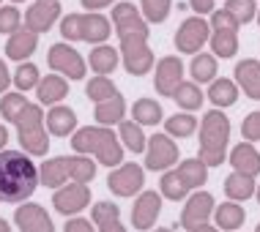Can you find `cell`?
Masks as SVG:
<instances>
[{
	"instance_id": "6da1fadb",
	"label": "cell",
	"mask_w": 260,
	"mask_h": 232,
	"mask_svg": "<svg viewBox=\"0 0 260 232\" xmlns=\"http://www.w3.org/2000/svg\"><path fill=\"white\" fill-rule=\"evenodd\" d=\"M112 25L121 41V63L132 76H145L153 68V52L148 47V22L135 3L112 6Z\"/></svg>"
},
{
	"instance_id": "7a4b0ae2",
	"label": "cell",
	"mask_w": 260,
	"mask_h": 232,
	"mask_svg": "<svg viewBox=\"0 0 260 232\" xmlns=\"http://www.w3.org/2000/svg\"><path fill=\"white\" fill-rule=\"evenodd\" d=\"M39 188V167L22 150H0V202L22 205Z\"/></svg>"
},
{
	"instance_id": "3957f363",
	"label": "cell",
	"mask_w": 260,
	"mask_h": 232,
	"mask_svg": "<svg viewBox=\"0 0 260 232\" xmlns=\"http://www.w3.org/2000/svg\"><path fill=\"white\" fill-rule=\"evenodd\" d=\"M72 147L77 156H93L102 167L123 164V145L118 134L107 126H82L72 134Z\"/></svg>"
},
{
	"instance_id": "277c9868",
	"label": "cell",
	"mask_w": 260,
	"mask_h": 232,
	"mask_svg": "<svg viewBox=\"0 0 260 232\" xmlns=\"http://www.w3.org/2000/svg\"><path fill=\"white\" fill-rule=\"evenodd\" d=\"M96 178V161L90 156H55L39 164V183L60 188L63 183H90Z\"/></svg>"
},
{
	"instance_id": "5b68a950",
	"label": "cell",
	"mask_w": 260,
	"mask_h": 232,
	"mask_svg": "<svg viewBox=\"0 0 260 232\" xmlns=\"http://www.w3.org/2000/svg\"><path fill=\"white\" fill-rule=\"evenodd\" d=\"M200 126V153L198 159L208 167H222L228 159V145H230V118L222 109H208L203 115Z\"/></svg>"
},
{
	"instance_id": "8992f818",
	"label": "cell",
	"mask_w": 260,
	"mask_h": 232,
	"mask_svg": "<svg viewBox=\"0 0 260 232\" xmlns=\"http://www.w3.org/2000/svg\"><path fill=\"white\" fill-rule=\"evenodd\" d=\"M60 36L69 41H88V44H104L112 36V22L104 14H66L60 19Z\"/></svg>"
},
{
	"instance_id": "52a82bcc",
	"label": "cell",
	"mask_w": 260,
	"mask_h": 232,
	"mask_svg": "<svg viewBox=\"0 0 260 232\" xmlns=\"http://www.w3.org/2000/svg\"><path fill=\"white\" fill-rule=\"evenodd\" d=\"M14 126H17V137H19V145H22V153H27V156H47V150H50V137H47L41 104L30 101Z\"/></svg>"
},
{
	"instance_id": "ba28073f",
	"label": "cell",
	"mask_w": 260,
	"mask_h": 232,
	"mask_svg": "<svg viewBox=\"0 0 260 232\" xmlns=\"http://www.w3.org/2000/svg\"><path fill=\"white\" fill-rule=\"evenodd\" d=\"M211 55L214 58H222V60H228V58H236V52H238V25L233 17H230L224 9L219 11H211Z\"/></svg>"
},
{
	"instance_id": "9c48e42d",
	"label": "cell",
	"mask_w": 260,
	"mask_h": 232,
	"mask_svg": "<svg viewBox=\"0 0 260 232\" xmlns=\"http://www.w3.org/2000/svg\"><path fill=\"white\" fill-rule=\"evenodd\" d=\"M47 63H50V68L55 74H60L63 80H82L88 71V63L82 58L80 52H77L74 47H69L66 41H58V44L50 47V52H47Z\"/></svg>"
},
{
	"instance_id": "30bf717a",
	"label": "cell",
	"mask_w": 260,
	"mask_h": 232,
	"mask_svg": "<svg viewBox=\"0 0 260 232\" xmlns=\"http://www.w3.org/2000/svg\"><path fill=\"white\" fill-rule=\"evenodd\" d=\"M211 38V25L203 17H189L175 30V49L181 55H198L203 52V44Z\"/></svg>"
},
{
	"instance_id": "8fae6325",
	"label": "cell",
	"mask_w": 260,
	"mask_h": 232,
	"mask_svg": "<svg viewBox=\"0 0 260 232\" xmlns=\"http://www.w3.org/2000/svg\"><path fill=\"white\" fill-rule=\"evenodd\" d=\"M143 153H145L143 170H151V172H167L175 161H178V145H175L173 137H167V134H153L148 142H145Z\"/></svg>"
},
{
	"instance_id": "7c38bea8",
	"label": "cell",
	"mask_w": 260,
	"mask_h": 232,
	"mask_svg": "<svg viewBox=\"0 0 260 232\" xmlns=\"http://www.w3.org/2000/svg\"><path fill=\"white\" fill-rule=\"evenodd\" d=\"M143 186H145V170L140 164H135V161L115 167L107 175V188L115 197H135L143 191Z\"/></svg>"
},
{
	"instance_id": "4fadbf2b",
	"label": "cell",
	"mask_w": 260,
	"mask_h": 232,
	"mask_svg": "<svg viewBox=\"0 0 260 232\" xmlns=\"http://www.w3.org/2000/svg\"><path fill=\"white\" fill-rule=\"evenodd\" d=\"M90 205V188L88 183H63L60 188H55L52 194V208L69 216H77L80 210H85Z\"/></svg>"
},
{
	"instance_id": "5bb4252c",
	"label": "cell",
	"mask_w": 260,
	"mask_h": 232,
	"mask_svg": "<svg viewBox=\"0 0 260 232\" xmlns=\"http://www.w3.org/2000/svg\"><path fill=\"white\" fill-rule=\"evenodd\" d=\"M214 208H216V200L211 191H192L184 210H181V227L186 232H192L194 227L208 224V219L214 216Z\"/></svg>"
},
{
	"instance_id": "9a60e30c",
	"label": "cell",
	"mask_w": 260,
	"mask_h": 232,
	"mask_svg": "<svg viewBox=\"0 0 260 232\" xmlns=\"http://www.w3.org/2000/svg\"><path fill=\"white\" fill-rule=\"evenodd\" d=\"M60 14H63V9L58 0H36L25 11V30L36 33V36L39 33H47L60 19Z\"/></svg>"
},
{
	"instance_id": "2e32d148",
	"label": "cell",
	"mask_w": 260,
	"mask_h": 232,
	"mask_svg": "<svg viewBox=\"0 0 260 232\" xmlns=\"http://www.w3.org/2000/svg\"><path fill=\"white\" fill-rule=\"evenodd\" d=\"M184 82V63L181 58H175V55H167V58H161L156 63V74H153V88H156L159 96L165 98H173L175 88Z\"/></svg>"
},
{
	"instance_id": "e0dca14e",
	"label": "cell",
	"mask_w": 260,
	"mask_h": 232,
	"mask_svg": "<svg viewBox=\"0 0 260 232\" xmlns=\"http://www.w3.org/2000/svg\"><path fill=\"white\" fill-rule=\"evenodd\" d=\"M161 213V194L159 191H140L135 200V208H132V227L140 232L153 229Z\"/></svg>"
},
{
	"instance_id": "ac0fdd59",
	"label": "cell",
	"mask_w": 260,
	"mask_h": 232,
	"mask_svg": "<svg viewBox=\"0 0 260 232\" xmlns=\"http://www.w3.org/2000/svg\"><path fill=\"white\" fill-rule=\"evenodd\" d=\"M14 224L19 232H55V224L39 202H22L14 210Z\"/></svg>"
},
{
	"instance_id": "d6986e66",
	"label": "cell",
	"mask_w": 260,
	"mask_h": 232,
	"mask_svg": "<svg viewBox=\"0 0 260 232\" xmlns=\"http://www.w3.org/2000/svg\"><path fill=\"white\" fill-rule=\"evenodd\" d=\"M233 80H236L238 90H244V96H249L252 101H260V60L257 58L238 60Z\"/></svg>"
},
{
	"instance_id": "ffe728a7",
	"label": "cell",
	"mask_w": 260,
	"mask_h": 232,
	"mask_svg": "<svg viewBox=\"0 0 260 232\" xmlns=\"http://www.w3.org/2000/svg\"><path fill=\"white\" fill-rule=\"evenodd\" d=\"M44 126L52 137H72L77 131V112L72 107L55 104V107H50V112H47Z\"/></svg>"
},
{
	"instance_id": "44dd1931",
	"label": "cell",
	"mask_w": 260,
	"mask_h": 232,
	"mask_svg": "<svg viewBox=\"0 0 260 232\" xmlns=\"http://www.w3.org/2000/svg\"><path fill=\"white\" fill-rule=\"evenodd\" d=\"M69 96V80H63L60 74H47L39 80L36 85V98L41 107H55Z\"/></svg>"
},
{
	"instance_id": "7402d4cb",
	"label": "cell",
	"mask_w": 260,
	"mask_h": 232,
	"mask_svg": "<svg viewBox=\"0 0 260 232\" xmlns=\"http://www.w3.org/2000/svg\"><path fill=\"white\" fill-rule=\"evenodd\" d=\"M39 49V36L25 27H19L17 33H11L9 41H6V58L9 60H17V63H25L27 58H33V52Z\"/></svg>"
},
{
	"instance_id": "603a6c76",
	"label": "cell",
	"mask_w": 260,
	"mask_h": 232,
	"mask_svg": "<svg viewBox=\"0 0 260 232\" xmlns=\"http://www.w3.org/2000/svg\"><path fill=\"white\" fill-rule=\"evenodd\" d=\"M230 167H233V172L257 178V175H260V150L252 142L236 145L233 150H230Z\"/></svg>"
},
{
	"instance_id": "cb8c5ba5",
	"label": "cell",
	"mask_w": 260,
	"mask_h": 232,
	"mask_svg": "<svg viewBox=\"0 0 260 232\" xmlns=\"http://www.w3.org/2000/svg\"><path fill=\"white\" fill-rule=\"evenodd\" d=\"M90 219H93L96 232H126V227L121 224V208L115 202H96L93 210H90Z\"/></svg>"
},
{
	"instance_id": "d4e9b609",
	"label": "cell",
	"mask_w": 260,
	"mask_h": 232,
	"mask_svg": "<svg viewBox=\"0 0 260 232\" xmlns=\"http://www.w3.org/2000/svg\"><path fill=\"white\" fill-rule=\"evenodd\" d=\"M175 175L181 178V183L186 186V191H200L208 180V167L203 164L200 159H184L178 167H175Z\"/></svg>"
},
{
	"instance_id": "484cf974",
	"label": "cell",
	"mask_w": 260,
	"mask_h": 232,
	"mask_svg": "<svg viewBox=\"0 0 260 232\" xmlns=\"http://www.w3.org/2000/svg\"><path fill=\"white\" fill-rule=\"evenodd\" d=\"M247 221V210H244L238 202H222V205L214 208V224L216 229H224V232H236L244 227Z\"/></svg>"
},
{
	"instance_id": "4316f807",
	"label": "cell",
	"mask_w": 260,
	"mask_h": 232,
	"mask_svg": "<svg viewBox=\"0 0 260 232\" xmlns=\"http://www.w3.org/2000/svg\"><path fill=\"white\" fill-rule=\"evenodd\" d=\"M93 121H96V126H107V129L112 123L126 121V101H123V96L118 93V96L107 98V101H99V104H96V109H93Z\"/></svg>"
},
{
	"instance_id": "83f0119b",
	"label": "cell",
	"mask_w": 260,
	"mask_h": 232,
	"mask_svg": "<svg viewBox=\"0 0 260 232\" xmlns=\"http://www.w3.org/2000/svg\"><path fill=\"white\" fill-rule=\"evenodd\" d=\"M208 101L214 104V109H228L233 107V104L238 101V85L233 80H228V76H216L214 82H211L208 88Z\"/></svg>"
},
{
	"instance_id": "f1b7e54d",
	"label": "cell",
	"mask_w": 260,
	"mask_h": 232,
	"mask_svg": "<svg viewBox=\"0 0 260 232\" xmlns=\"http://www.w3.org/2000/svg\"><path fill=\"white\" fill-rule=\"evenodd\" d=\"M90 68L96 71V76H107L118 68V63H121V55H118V49H112L110 44H99L90 49Z\"/></svg>"
},
{
	"instance_id": "f546056e",
	"label": "cell",
	"mask_w": 260,
	"mask_h": 232,
	"mask_svg": "<svg viewBox=\"0 0 260 232\" xmlns=\"http://www.w3.org/2000/svg\"><path fill=\"white\" fill-rule=\"evenodd\" d=\"M255 178L249 175H241V172H230L224 178V194L230 197V202H247L249 197H255Z\"/></svg>"
},
{
	"instance_id": "4dcf8cb0",
	"label": "cell",
	"mask_w": 260,
	"mask_h": 232,
	"mask_svg": "<svg viewBox=\"0 0 260 232\" xmlns=\"http://www.w3.org/2000/svg\"><path fill=\"white\" fill-rule=\"evenodd\" d=\"M216 68H219V63L211 52H198L189 63V74H192V80L203 85V82H214L216 80Z\"/></svg>"
},
{
	"instance_id": "1f68e13d",
	"label": "cell",
	"mask_w": 260,
	"mask_h": 232,
	"mask_svg": "<svg viewBox=\"0 0 260 232\" xmlns=\"http://www.w3.org/2000/svg\"><path fill=\"white\" fill-rule=\"evenodd\" d=\"M121 131H118V139H121L123 150H132V153H143L145 150V142H148V137H145L143 126L135 123V121H121Z\"/></svg>"
},
{
	"instance_id": "d6a6232c",
	"label": "cell",
	"mask_w": 260,
	"mask_h": 232,
	"mask_svg": "<svg viewBox=\"0 0 260 232\" xmlns=\"http://www.w3.org/2000/svg\"><path fill=\"white\" fill-rule=\"evenodd\" d=\"M175 104H178L184 112H194V109H200L203 107V90L198 82H192V80H184L178 88H175Z\"/></svg>"
},
{
	"instance_id": "836d02e7",
	"label": "cell",
	"mask_w": 260,
	"mask_h": 232,
	"mask_svg": "<svg viewBox=\"0 0 260 232\" xmlns=\"http://www.w3.org/2000/svg\"><path fill=\"white\" fill-rule=\"evenodd\" d=\"M161 118H165L161 104L153 101V98H140L132 107V121L140 126H156V123H161Z\"/></svg>"
},
{
	"instance_id": "e575fe53",
	"label": "cell",
	"mask_w": 260,
	"mask_h": 232,
	"mask_svg": "<svg viewBox=\"0 0 260 232\" xmlns=\"http://www.w3.org/2000/svg\"><path fill=\"white\" fill-rule=\"evenodd\" d=\"M165 129H167V137L186 139V137H192L194 131H198V121H194L192 112H175V115L167 118Z\"/></svg>"
},
{
	"instance_id": "d590c367",
	"label": "cell",
	"mask_w": 260,
	"mask_h": 232,
	"mask_svg": "<svg viewBox=\"0 0 260 232\" xmlns=\"http://www.w3.org/2000/svg\"><path fill=\"white\" fill-rule=\"evenodd\" d=\"M39 80H41V71H39L36 63H30V60L19 63L17 71L11 74V85H17L19 93H27V90H33V88L39 85Z\"/></svg>"
},
{
	"instance_id": "8d00e7d4",
	"label": "cell",
	"mask_w": 260,
	"mask_h": 232,
	"mask_svg": "<svg viewBox=\"0 0 260 232\" xmlns=\"http://www.w3.org/2000/svg\"><path fill=\"white\" fill-rule=\"evenodd\" d=\"M173 0H140V14L148 25H161L170 17Z\"/></svg>"
},
{
	"instance_id": "74e56055",
	"label": "cell",
	"mask_w": 260,
	"mask_h": 232,
	"mask_svg": "<svg viewBox=\"0 0 260 232\" xmlns=\"http://www.w3.org/2000/svg\"><path fill=\"white\" fill-rule=\"evenodd\" d=\"M27 98L25 93H3V98H0V115H3V121H9V123H17V118L22 115V109L27 107Z\"/></svg>"
},
{
	"instance_id": "f35d334b",
	"label": "cell",
	"mask_w": 260,
	"mask_h": 232,
	"mask_svg": "<svg viewBox=\"0 0 260 232\" xmlns=\"http://www.w3.org/2000/svg\"><path fill=\"white\" fill-rule=\"evenodd\" d=\"M159 188H161V200H173V202H178V200H184V197L189 194L186 191V186L181 183V178L175 175V170H167V172H161V180H159Z\"/></svg>"
},
{
	"instance_id": "ab89813d",
	"label": "cell",
	"mask_w": 260,
	"mask_h": 232,
	"mask_svg": "<svg viewBox=\"0 0 260 232\" xmlns=\"http://www.w3.org/2000/svg\"><path fill=\"white\" fill-rule=\"evenodd\" d=\"M85 96L90 98V101H107V98L112 96H118V88H115V82L107 80V76H93V80H88V85H85Z\"/></svg>"
},
{
	"instance_id": "60d3db41",
	"label": "cell",
	"mask_w": 260,
	"mask_h": 232,
	"mask_svg": "<svg viewBox=\"0 0 260 232\" xmlns=\"http://www.w3.org/2000/svg\"><path fill=\"white\" fill-rule=\"evenodd\" d=\"M224 11H228L238 25H249L252 19L257 17L255 0H228V3H224Z\"/></svg>"
},
{
	"instance_id": "b9f144b4",
	"label": "cell",
	"mask_w": 260,
	"mask_h": 232,
	"mask_svg": "<svg viewBox=\"0 0 260 232\" xmlns=\"http://www.w3.org/2000/svg\"><path fill=\"white\" fill-rule=\"evenodd\" d=\"M22 27V14H19L14 6H3L0 9V36H11Z\"/></svg>"
},
{
	"instance_id": "7bdbcfd3",
	"label": "cell",
	"mask_w": 260,
	"mask_h": 232,
	"mask_svg": "<svg viewBox=\"0 0 260 232\" xmlns=\"http://www.w3.org/2000/svg\"><path fill=\"white\" fill-rule=\"evenodd\" d=\"M241 137L244 142H260V109L249 112L241 123Z\"/></svg>"
},
{
	"instance_id": "ee69618b",
	"label": "cell",
	"mask_w": 260,
	"mask_h": 232,
	"mask_svg": "<svg viewBox=\"0 0 260 232\" xmlns=\"http://www.w3.org/2000/svg\"><path fill=\"white\" fill-rule=\"evenodd\" d=\"M63 232H96V227L88 219H82V216H72V219L66 221V229Z\"/></svg>"
},
{
	"instance_id": "f6af8a7d",
	"label": "cell",
	"mask_w": 260,
	"mask_h": 232,
	"mask_svg": "<svg viewBox=\"0 0 260 232\" xmlns=\"http://www.w3.org/2000/svg\"><path fill=\"white\" fill-rule=\"evenodd\" d=\"M214 3L216 0H189V9L194 14H211L214 11Z\"/></svg>"
},
{
	"instance_id": "bcb514c9",
	"label": "cell",
	"mask_w": 260,
	"mask_h": 232,
	"mask_svg": "<svg viewBox=\"0 0 260 232\" xmlns=\"http://www.w3.org/2000/svg\"><path fill=\"white\" fill-rule=\"evenodd\" d=\"M82 3V9H88V11H102V9H107V6H115V0H80Z\"/></svg>"
},
{
	"instance_id": "7dc6e473",
	"label": "cell",
	"mask_w": 260,
	"mask_h": 232,
	"mask_svg": "<svg viewBox=\"0 0 260 232\" xmlns=\"http://www.w3.org/2000/svg\"><path fill=\"white\" fill-rule=\"evenodd\" d=\"M11 85V71H9V66H6V60L0 58V93H6Z\"/></svg>"
},
{
	"instance_id": "c3c4849f",
	"label": "cell",
	"mask_w": 260,
	"mask_h": 232,
	"mask_svg": "<svg viewBox=\"0 0 260 232\" xmlns=\"http://www.w3.org/2000/svg\"><path fill=\"white\" fill-rule=\"evenodd\" d=\"M6 145H9V131L6 126H0V150H6Z\"/></svg>"
},
{
	"instance_id": "681fc988",
	"label": "cell",
	"mask_w": 260,
	"mask_h": 232,
	"mask_svg": "<svg viewBox=\"0 0 260 232\" xmlns=\"http://www.w3.org/2000/svg\"><path fill=\"white\" fill-rule=\"evenodd\" d=\"M192 232H219L216 227H211V224H203V227H194Z\"/></svg>"
},
{
	"instance_id": "f907efd6",
	"label": "cell",
	"mask_w": 260,
	"mask_h": 232,
	"mask_svg": "<svg viewBox=\"0 0 260 232\" xmlns=\"http://www.w3.org/2000/svg\"><path fill=\"white\" fill-rule=\"evenodd\" d=\"M0 232H11V227H9V221H3V219H0Z\"/></svg>"
},
{
	"instance_id": "816d5d0a",
	"label": "cell",
	"mask_w": 260,
	"mask_h": 232,
	"mask_svg": "<svg viewBox=\"0 0 260 232\" xmlns=\"http://www.w3.org/2000/svg\"><path fill=\"white\" fill-rule=\"evenodd\" d=\"M153 232H173V229H167V227H156Z\"/></svg>"
},
{
	"instance_id": "f5cc1de1",
	"label": "cell",
	"mask_w": 260,
	"mask_h": 232,
	"mask_svg": "<svg viewBox=\"0 0 260 232\" xmlns=\"http://www.w3.org/2000/svg\"><path fill=\"white\" fill-rule=\"evenodd\" d=\"M255 197H257V202H260V186L255 188Z\"/></svg>"
},
{
	"instance_id": "db71d44e",
	"label": "cell",
	"mask_w": 260,
	"mask_h": 232,
	"mask_svg": "<svg viewBox=\"0 0 260 232\" xmlns=\"http://www.w3.org/2000/svg\"><path fill=\"white\" fill-rule=\"evenodd\" d=\"M255 19H257V25H260V11H257V17H255Z\"/></svg>"
},
{
	"instance_id": "11a10c76",
	"label": "cell",
	"mask_w": 260,
	"mask_h": 232,
	"mask_svg": "<svg viewBox=\"0 0 260 232\" xmlns=\"http://www.w3.org/2000/svg\"><path fill=\"white\" fill-rule=\"evenodd\" d=\"M11 3H22V0H11Z\"/></svg>"
},
{
	"instance_id": "9f6ffc18",
	"label": "cell",
	"mask_w": 260,
	"mask_h": 232,
	"mask_svg": "<svg viewBox=\"0 0 260 232\" xmlns=\"http://www.w3.org/2000/svg\"><path fill=\"white\" fill-rule=\"evenodd\" d=\"M255 232H260V224H257V227H255Z\"/></svg>"
}]
</instances>
